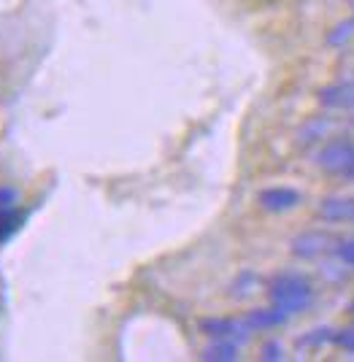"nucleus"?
Here are the masks:
<instances>
[{"label":"nucleus","mask_w":354,"mask_h":362,"mask_svg":"<svg viewBox=\"0 0 354 362\" xmlns=\"http://www.w3.org/2000/svg\"><path fill=\"white\" fill-rule=\"evenodd\" d=\"M336 255H338V259L343 262V265H352V268H354V238H349V241H341L338 249H336Z\"/></svg>","instance_id":"obj_15"},{"label":"nucleus","mask_w":354,"mask_h":362,"mask_svg":"<svg viewBox=\"0 0 354 362\" xmlns=\"http://www.w3.org/2000/svg\"><path fill=\"white\" fill-rule=\"evenodd\" d=\"M346 179H352V181H354V163H352V168L346 170Z\"/></svg>","instance_id":"obj_19"},{"label":"nucleus","mask_w":354,"mask_h":362,"mask_svg":"<svg viewBox=\"0 0 354 362\" xmlns=\"http://www.w3.org/2000/svg\"><path fill=\"white\" fill-rule=\"evenodd\" d=\"M201 330L211 338H228V341H235V344H244L249 338V327L244 319H225V317H211L203 319Z\"/></svg>","instance_id":"obj_3"},{"label":"nucleus","mask_w":354,"mask_h":362,"mask_svg":"<svg viewBox=\"0 0 354 362\" xmlns=\"http://www.w3.org/2000/svg\"><path fill=\"white\" fill-rule=\"evenodd\" d=\"M203 360H214V362L238 360V344H235V341H228V338H216V344H211L208 349H203Z\"/></svg>","instance_id":"obj_9"},{"label":"nucleus","mask_w":354,"mask_h":362,"mask_svg":"<svg viewBox=\"0 0 354 362\" xmlns=\"http://www.w3.org/2000/svg\"><path fill=\"white\" fill-rule=\"evenodd\" d=\"M22 219H25V214H16L14 206L11 209H0V241H6L16 227L22 225Z\"/></svg>","instance_id":"obj_10"},{"label":"nucleus","mask_w":354,"mask_h":362,"mask_svg":"<svg viewBox=\"0 0 354 362\" xmlns=\"http://www.w3.org/2000/svg\"><path fill=\"white\" fill-rule=\"evenodd\" d=\"M324 130H327V122H322V119L311 122L306 130L300 133V144H311V141H319V138L324 136Z\"/></svg>","instance_id":"obj_12"},{"label":"nucleus","mask_w":354,"mask_h":362,"mask_svg":"<svg viewBox=\"0 0 354 362\" xmlns=\"http://www.w3.org/2000/svg\"><path fill=\"white\" fill-rule=\"evenodd\" d=\"M268 298L287 317H293V314H303V311L311 308L314 287H311V281H308L306 276H300V273H278L268 284Z\"/></svg>","instance_id":"obj_1"},{"label":"nucleus","mask_w":354,"mask_h":362,"mask_svg":"<svg viewBox=\"0 0 354 362\" xmlns=\"http://www.w3.org/2000/svg\"><path fill=\"white\" fill-rule=\"evenodd\" d=\"M300 192L293 189V187H271V189H262L260 192V206L265 211H273V214H281V211H290L295 206H300Z\"/></svg>","instance_id":"obj_5"},{"label":"nucleus","mask_w":354,"mask_h":362,"mask_svg":"<svg viewBox=\"0 0 354 362\" xmlns=\"http://www.w3.org/2000/svg\"><path fill=\"white\" fill-rule=\"evenodd\" d=\"M333 243V235L330 233H322V230H311V233H300L297 238H293V255L300 257V259H314V257L324 255Z\"/></svg>","instance_id":"obj_4"},{"label":"nucleus","mask_w":354,"mask_h":362,"mask_svg":"<svg viewBox=\"0 0 354 362\" xmlns=\"http://www.w3.org/2000/svg\"><path fill=\"white\" fill-rule=\"evenodd\" d=\"M319 103L324 108H338V111H349L354 108V84L343 81V84H330L319 92Z\"/></svg>","instance_id":"obj_6"},{"label":"nucleus","mask_w":354,"mask_h":362,"mask_svg":"<svg viewBox=\"0 0 354 362\" xmlns=\"http://www.w3.org/2000/svg\"><path fill=\"white\" fill-rule=\"evenodd\" d=\"M284 357V351H281V346H278L276 341H271V344H265L262 346V360H268V362H276Z\"/></svg>","instance_id":"obj_16"},{"label":"nucleus","mask_w":354,"mask_h":362,"mask_svg":"<svg viewBox=\"0 0 354 362\" xmlns=\"http://www.w3.org/2000/svg\"><path fill=\"white\" fill-rule=\"evenodd\" d=\"M349 38H354V19H349V22H341L338 28L327 35V44L341 46V44H346Z\"/></svg>","instance_id":"obj_11"},{"label":"nucleus","mask_w":354,"mask_h":362,"mask_svg":"<svg viewBox=\"0 0 354 362\" xmlns=\"http://www.w3.org/2000/svg\"><path fill=\"white\" fill-rule=\"evenodd\" d=\"M287 314L281 311V308H257V311H249L244 322H247V327L252 332L254 330H273V327H281L284 322H287Z\"/></svg>","instance_id":"obj_7"},{"label":"nucleus","mask_w":354,"mask_h":362,"mask_svg":"<svg viewBox=\"0 0 354 362\" xmlns=\"http://www.w3.org/2000/svg\"><path fill=\"white\" fill-rule=\"evenodd\" d=\"M333 341H336L338 346H343V349H349V351H354V330L333 332Z\"/></svg>","instance_id":"obj_17"},{"label":"nucleus","mask_w":354,"mask_h":362,"mask_svg":"<svg viewBox=\"0 0 354 362\" xmlns=\"http://www.w3.org/2000/svg\"><path fill=\"white\" fill-rule=\"evenodd\" d=\"M16 197H19L16 189H11V187H0V209H11V206L16 203Z\"/></svg>","instance_id":"obj_18"},{"label":"nucleus","mask_w":354,"mask_h":362,"mask_svg":"<svg viewBox=\"0 0 354 362\" xmlns=\"http://www.w3.org/2000/svg\"><path fill=\"white\" fill-rule=\"evenodd\" d=\"M257 284V276L254 273H241V279L235 281V287H238V292H232L235 298H244V295H249L252 292V287Z\"/></svg>","instance_id":"obj_13"},{"label":"nucleus","mask_w":354,"mask_h":362,"mask_svg":"<svg viewBox=\"0 0 354 362\" xmlns=\"http://www.w3.org/2000/svg\"><path fill=\"white\" fill-rule=\"evenodd\" d=\"M319 214L327 222H346L354 219V197H327L319 206Z\"/></svg>","instance_id":"obj_8"},{"label":"nucleus","mask_w":354,"mask_h":362,"mask_svg":"<svg viewBox=\"0 0 354 362\" xmlns=\"http://www.w3.org/2000/svg\"><path fill=\"white\" fill-rule=\"evenodd\" d=\"M317 163L327 173H343L346 176V170L354 163V141L352 138H333V141H327L322 151H319V157H317Z\"/></svg>","instance_id":"obj_2"},{"label":"nucleus","mask_w":354,"mask_h":362,"mask_svg":"<svg viewBox=\"0 0 354 362\" xmlns=\"http://www.w3.org/2000/svg\"><path fill=\"white\" fill-rule=\"evenodd\" d=\"M327 341H333V330L322 327V330H314L311 335H306L300 344H303V346H317V344H327Z\"/></svg>","instance_id":"obj_14"}]
</instances>
